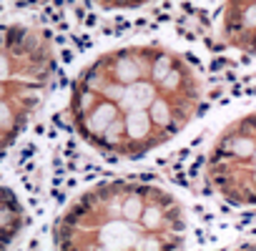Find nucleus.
Returning <instances> with one entry per match:
<instances>
[{
	"instance_id": "obj_1",
	"label": "nucleus",
	"mask_w": 256,
	"mask_h": 251,
	"mask_svg": "<svg viewBox=\"0 0 256 251\" xmlns=\"http://www.w3.org/2000/svg\"><path fill=\"white\" fill-rule=\"evenodd\" d=\"M208 98L194 53L164 38H128L93 53L70 80L68 123L106 161H136L178 138Z\"/></svg>"
},
{
	"instance_id": "obj_2",
	"label": "nucleus",
	"mask_w": 256,
	"mask_h": 251,
	"mask_svg": "<svg viewBox=\"0 0 256 251\" xmlns=\"http://www.w3.org/2000/svg\"><path fill=\"white\" fill-rule=\"evenodd\" d=\"M194 216L184 196L154 178H108L70 198L53 224V244L66 251L184 248Z\"/></svg>"
},
{
	"instance_id": "obj_3",
	"label": "nucleus",
	"mask_w": 256,
	"mask_h": 251,
	"mask_svg": "<svg viewBox=\"0 0 256 251\" xmlns=\"http://www.w3.org/2000/svg\"><path fill=\"white\" fill-rule=\"evenodd\" d=\"M56 76L50 33L33 20L0 26V154L8 151L43 106Z\"/></svg>"
},
{
	"instance_id": "obj_4",
	"label": "nucleus",
	"mask_w": 256,
	"mask_h": 251,
	"mask_svg": "<svg viewBox=\"0 0 256 251\" xmlns=\"http://www.w3.org/2000/svg\"><path fill=\"white\" fill-rule=\"evenodd\" d=\"M204 186L224 206L256 211V108L236 116L204 154Z\"/></svg>"
},
{
	"instance_id": "obj_5",
	"label": "nucleus",
	"mask_w": 256,
	"mask_h": 251,
	"mask_svg": "<svg viewBox=\"0 0 256 251\" xmlns=\"http://www.w3.org/2000/svg\"><path fill=\"white\" fill-rule=\"evenodd\" d=\"M211 30L236 56H256V0H214Z\"/></svg>"
},
{
	"instance_id": "obj_6",
	"label": "nucleus",
	"mask_w": 256,
	"mask_h": 251,
	"mask_svg": "<svg viewBox=\"0 0 256 251\" xmlns=\"http://www.w3.org/2000/svg\"><path fill=\"white\" fill-rule=\"evenodd\" d=\"M28 218L30 216H28L26 201L18 196L16 188L0 181V248L13 246L23 236Z\"/></svg>"
},
{
	"instance_id": "obj_7",
	"label": "nucleus",
	"mask_w": 256,
	"mask_h": 251,
	"mask_svg": "<svg viewBox=\"0 0 256 251\" xmlns=\"http://www.w3.org/2000/svg\"><path fill=\"white\" fill-rule=\"evenodd\" d=\"M156 3L158 0H83V6L96 16H134Z\"/></svg>"
}]
</instances>
